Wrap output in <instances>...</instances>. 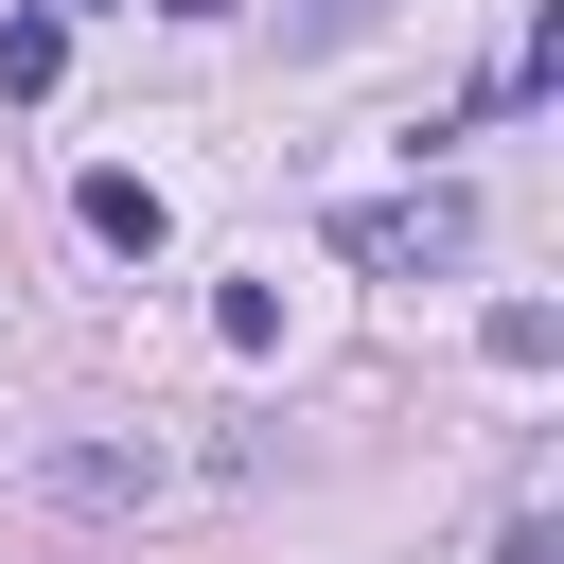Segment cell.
<instances>
[{"label": "cell", "instance_id": "1", "mask_svg": "<svg viewBox=\"0 0 564 564\" xmlns=\"http://www.w3.org/2000/svg\"><path fill=\"white\" fill-rule=\"evenodd\" d=\"M335 247H352L370 282H441V264L476 247V194H458V176H423V194H352V212H335Z\"/></svg>", "mask_w": 564, "mask_h": 564}, {"label": "cell", "instance_id": "2", "mask_svg": "<svg viewBox=\"0 0 564 564\" xmlns=\"http://www.w3.org/2000/svg\"><path fill=\"white\" fill-rule=\"evenodd\" d=\"M159 476H176L159 441H53V458H35V494H53V511H141Z\"/></svg>", "mask_w": 564, "mask_h": 564}, {"label": "cell", "instance_id": "3", "mask_svg": "<svg viewBox=\"0 0 564 564\" xmlns=\"http://www.w3.org/2000/svg\"><path fill=\"white\" fill-rule=\"evenodd\" d=\"M53 70H70V35H53V18H0V106H35Z\"/></svg>", "mask_w": 564, "mask_h": 564}]
</instances>
